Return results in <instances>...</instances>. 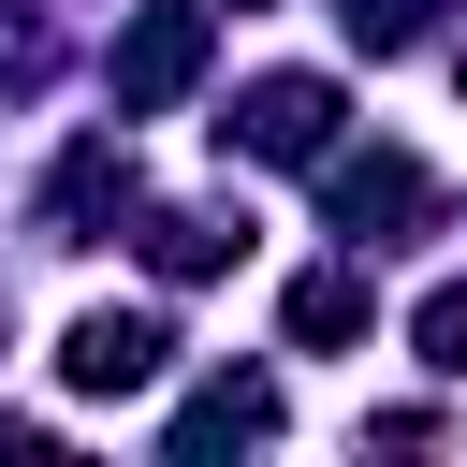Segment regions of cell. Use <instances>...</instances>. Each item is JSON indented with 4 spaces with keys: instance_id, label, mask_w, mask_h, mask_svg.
<instances>
[{
    "instance_id": "1",
    "label": "cell",
    "mask_w": 467,
    "mask_h": 467,
    "mask_svg": "<svg viewBox=\"0 0 467 467\" xmlns=\"http://www.w3.org/2000/svg\"><path fill=\"white\" fill-rule=\"evenodd\" d=\"M204 58H219V15H204V0H146V15L117 29V117L190 102V88H204Z\"/></svg>"
},
{
    "instance_id": "2",
    "label": "cell",
    "mask_w": 467,
    "mask_h": 467,
    "mask_svg": "<svg viewBox=\"0 0 467 467\" xmlns=\"http://www.w3.org/2000/svg\"><path fill=\"white\" fill-rule=\"evenodd\" d=\"M321 219H336L350 248H394V234L438 219V175H423L409 146H350V161H321Z\"/></svg>"
},
{
    "instance_id": "3",
    "label": "cell",
    "mask_w": 467,
    "mask_h": 467,
    "mask_svg": "<svg viewBox=\"0 0 467 467\" xmlns=\"http://www.w3.org/2000/svg\"><path fill=\"white\" fill-rule=\"evenodd\" d=\"M336 117H350V102H336L321 73H263V88H234L219 146H234V161H306V175H321V161H336Z\"/></svg>"
},
{
    "instance_id": "4",
    "label": "cell",
    "mask_w": 467,
    "mask_h": 467,
    "mask_svg": "<svg viewBox=\"0 0 467 467\" xmlns=\"http://www.w3.org/2000/svg\"><path fill=\"white\" fill-rule=\"evenodd\" d=\"M161 365H175V321H161V306H88V321L58 336V379H73V394H146Z\"/></svg>"
},
{
    "instance_id": "5",
    "label": "cell",
    "mask_w": 467,
    "mask_h": 467,
    "mask_svg": "<svg viewBox=\"0 0 467 467\" xmlns=\"http://www.w3.org/2000/svg\"><path fill=\"white\" fill-rule=\"evenodd\" d=\"M117 204H131V131H88V146L44 175V248H88Z\"/></svg>"
},
{
    "instance_id": "6",
    "label": "cell",
    "mask_w": 467,
    "mask_h": 467,
    "mask_svg": "<svg viewBox=\"0 0 467 467\" xmlns=\"http://www.w3.org/2000/svg\"><path fill=\"white\" fill-rule=\"evenodd\" d=\"M234 438H277V379H263V365H219V379L175 409V452H234Z\"/></svg>"
},
{
    "instance_id": "7",
    "label": "cell",
    "mask_w": 467,
    "mask_h": 467,
    "mask_svg": "<svg viewBox=\"0 0 467 467\" xmlns=\"http://www.w3.org/2000/svg\"><path fill=\"white\" fill-rule=\"evenodd\" d=\"M292 350H365V321H379V292H365V263H321V277H292Z\"/></svg>"
},
{
    "instance_id": "8",
    "label": "cell",
    "mask_w": 467,
    "mask_h": 467,
    "mask_svg": "<svg viewBox=\"0 0 467 467\" xmlns=\"http://www.w3.org/2000/svg\"><path fill=\"white\" fill-rule=\"evenodd\" d=\"M146 263H161V277H219V263H248V219H219V204H161V219H146Z\"/></svg>"
},
{
    "instance_id": "9",
    "label": "cell",
    "mask_w": 467,
    "mask_h": 467,
    "mask_svg": "<svg viewBox=\"0 0 467 467\" xmlns=\"http://www.w3.org/2000/svg\"><path fill=\"white\" fill-rule=\"evenodd\" d=\"M409 336H423V365H438V379H467V277H438Z\"/></svg>"
},
{
    "instance_id": "10",
    "label": "cell",
    "mask_w": 467,
    "mask_h": 467,
    "mask_svg": "<svg viewBox=\"0 0 467 467\" xmlns=\"http://www.w3.org/2000/svg\"><path fill=\"white\" fill-rule=\"evenodd\" d=\"M336 29H350L365 58H394V44H423V0H336Z\"/></svg>"
},
{
    "instance_id": "11",
    "label": "cell",
    "mask_w": 467,
    "mask_h": 467,
    "mask_svg": "<svg viewBox=\"0 0 467 467\" xmlns=\"http://www.w3.org/2000/svg\"><path fill=\"white\" fill-rule=\"evenodd\" d=\"M58 73V44H44V15H0V88H44Z\"/></svg>"
},
{
    "instance_id": "12",
    "label": "cell",
    "mask_w": 467,
    "mask_h": 467,
    "mask_svg": "<svg viewBox=\"0 0 467 467\" xmlns=\"http://www.w3.org/2000/svg\"><path fill=\"white\" fill-rule=\"evenodd\" d=\"M234 15H248V0H234Z\"/></svg>"
}]
</instances>
